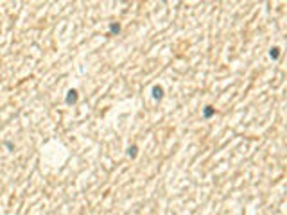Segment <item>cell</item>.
<instances>
[{"instance_id": "cell-2", "label": "cell", "mask_w": 287, "mask_h": 215, "mask_svg": "<svg viewBox=\"0 0 287 215\" xmlns=\"http://www.w3.org/2000/svg\"><path fill=\"white\" fill-rule=\"evenodd\" d=\"M154 97H162V88H154Z\"/></svg>"}, {"instance_id": "cell-1", "label": "cell", "mask_w": 287, "mask_h": 215, "mask_svg": "<svg viewBox=\"0 0 287 215\" xmlns=\"http://www.w3.org/2000/svg\"><path fill=\"white\" fill-rule=\"evenodd\" d=\"M67 100H68V102H74V100H76V92H70V95H68Z\"/></svg>"}]
</instances>
